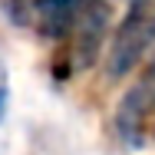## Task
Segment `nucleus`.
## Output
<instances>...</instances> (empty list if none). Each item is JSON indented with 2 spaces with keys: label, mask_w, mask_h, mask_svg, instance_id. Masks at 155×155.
Wrapping results in <instances>:
<instances>
[{
  "label": "nucleus",
  "mask_w": 155,
  "mask_h": 155,
  "mask_svg": "<svg viewBox=\"0 0 155 155\" xmlns=\"http://www.w3.org/2000/svg\"><path fill=\"white\" fill-rule=\"evenodd\" d=\"M83 3H86V0H36L30 27L36 30L40 40L60 46L63 40L69 36L76 17H79V10H83Z\"/></svg>",
  "instance_id": "obj_4"
},
{
  "label": "nucleus",
  "mask_w": 155,
  "mask_h": 155,
  "mask_svg": "<svg viewBox=\"0 0 155 155\" xmlns=\"http://www.w3.org/2000/svg\"><path fill=\"white\" fill-rule=\"evenodd\" d=\"M33 7H36V0H0V10L7 13V20L13 27H30L33 23Z\"/></svg>",
  "instance_id": "obj_5"
},
{
  "label": "nucleus",
  "mask_w": 155,
  "mask_h": 155,
  "mask_svg": "<svg viewBox=\"0 0 155 155\" xmlns=\"http://www.w3.org/2000/svg\"><path fill=\"white\" fill-rule=\"evenodd\" d=\"M7 109H10V69L0 56V122L7 119Z\"/></svg>",
  "instance_id": "obj_6"
},
{
  "label": "nucleus",
  "mask_w": 155,
  "mask_h": 155,
  "mask_svg": "<svg viewBox=\"0 0 155 155\" xmlns=\"http://www.w3.org/2000/svg\"><path fill=\"white\" fill-rule=\"evenodd\" d=\"M152 132H155V129H152Z\"/></svg>",
  "instance_id": "obj_9"
},
{
  "label": "nucleus",
  "mask_w": 155,
  "mask_h": 155,
  "mask_svg": "<svg viewBox=\"0 0 155 155\" xmlns=\"http://www.w3.org/2000/svg\"><path fill=\"white\" fill-rule=\"evenodd\" d=\"M145 66L155 69V23H152V46H149V60H145Z\"/></svg>",
  "instance_id": "obj_7"
},
{
  "label": "nucleus",
  "mask_w": 155,
  "mask_h": 155,
  "mask_svg": "<svg viewBox=\"0 0 155 155\" xmlns=\"http://www.w3.org/2000/svg\"><path fill=\"white\" fill-rule=\"evenodd\" d=\"M152 23H155L152 7H129L125 17L116 23L109 46L102 53V69L112 83H122L135 69L145 66L149 46H152Z\"/></svg>",
  "instance_id": "obj_2"
},
{
  "label": "nucleus",
  "mask_w": 155,
  "mask_h": 155,
  "mask_svg": "<svg viewBox=\"0 0 155 155\" xmlns=\"http://www.w3.org/2000/svg\"><path fill=\"white\" fill-rule=\"evenodd\" d=\"M109 30H112V0H86L69 36L60 43L56 69L63 79L83 76L102 60Z\"/></svg>",
  "instance_id": "obj_1"
},
{
  "label": "nucleus",
  "mask_w": 155,
  "mask_h": 155,
  "mask_svg": "<svg viewBox=\"0 0 155 155\" xmlns=\"http://www.w3.org/2000/svg\"><path fill=\"white\" fill-rule=\"evenodd\" d=\"M112 129H116L119 142L129 149H139L155 129V69L152 66H142L139 76L132 79V86L122 93L116 116H112Z\"/></svg>",
  "instance_id": "obj_3"
},
{
  "label": "nucleus",
  "mask_w": 155,
  "mask_h": 155,
  "mask_svg": "<svg viewBox=\"0 0 155 155\" xmlns=\"http://www.w3.org/2000/svg\"><path fill=\"white\" fill-rule=\"evenodd\" d=\"M125 7H152V0H122Z\"/></svg>",
  "instance_id": "obj_8"
}]
</instances>
